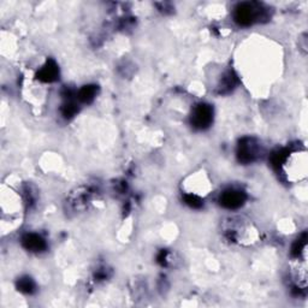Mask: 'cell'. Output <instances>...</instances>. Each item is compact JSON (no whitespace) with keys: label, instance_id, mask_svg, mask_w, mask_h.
<instances>
[{"label":"cell","instance_id":"cell-1","mask_svg":"<svg viewBox=\"0 0 308 308\" xmlns=\"http://www.w3.org/2000/svg\"><path fill=\"white\" fill-rule=\"evenodd\" d=\"M276 164H282L284 172L289 181L297 182L307 176V156L306 152H296L288 154L285 158H281V154L276 156Z\"/></svg>","mask_w":308,"mask_h":308},{"label":"cell","instance_id":"cell-6","mask_svg":"<svg viewBox=\"0 0 308 308\" xmlns=\"http://www.w3.org/2000/svg\"><path fill=\"white\" fill-rule=\"evenodd\" d=\"M58 76V68L53 62H48L46 65L41 69V71L38 72V79L41 81L45 82H52L57 79Z\"/></svg>","mask_w":308,"mask_h":308},{"label":"cell","instance_id":"cell-7","mask_svg":"<svg viewBox=\"0 0 308 308\" xmlns=\"http://www.w3.org/2000/svg\"><path fill=\"white\" fill-rule=\"evenodd\" d=\"M23 244L27 249L31 252H38L43 251L45 248V241L41 239L40 236L31 234V235H27L23 239Z\"/></svg>","mask_w":308,"mask_h":308},{"label":"cell","instance_id":"cell-2","mask_svg":"<svg viewBox=\"0 0 308 308\" xmlns=\"http://www.w3.org/2000/svg\"><path fill=\"white\" fill-rule=\"evenodd\" d=\"M262 11L264 10L260 8V5L244 3V4L239 5V8L236 9L235 20L242 26H248V24H252L254 21H257Z\"/></svg>","mask_w":308,"mask_h":308},{"label":"cell","instance_id":"cell-3","mask_svg":"<svg viewBox=\"0 0 308 308\" xmlns=\"http://www.w3.org/2000/svg\"><path fill=\"white\" fill-rule=\"evenodd\" d=\"M246 197L241 190H235V189H230L223 192L222 198H220V204L226 208H239L240 206L243 205Z\"/></svg>","mask_w":308,"mask_h":308},{"label":"cell","instance_id":"cell-4","mask_svg":"<svg viewBox=\"0 0 308 308\" xmlns=\"http://www.w3.org/2000/svg\"><path fill=\"white\" fill-rule=\"evenodd\" d=\"M212 108L208 105H199L192 114V123L198 128H205L212 122Z\"/></svg>","mask_w":308,"mask_h":308},{"label":"cell","instance_id":"cell-8","mask_svg":"<svg viewBox=\"0 0 308 308\" xmlns=\"http://www.w3.org/2000/svg\"><path fill=\"white\" fill-rule=\"evenodd\" d=\"M94 95H95V88L92 86H86L80 90L79 99L83 101V103H88V101L93 99Z\"/></svg>","mask_w":308,"mask_h":308},{"label":"cell","instance_id":"cell-9","mask_svg":"<svg viewBox=\"0 0 308 308\" xmlns=\"http://www.w3.org/2000/svg\"><path fill=\"white\" fill-rule=\"evenodd\" d=\"M33 283H31V281L29 278H26V279H22L20 283V288L21 290H23V292H27V293H30L31 290H33Z\"/></svg>","mask_w":308,"mask_h":308},{"label":"cell","instance_id":"cell-5","mask_svg":"<svg viewBox=\"0 0 308 308\" xmlns=\"http://www.w3.org/2000/svg\"><path fill=\"white\" fill-rule=\"evenodd\" d=\"M257 146L252 140H246L242 142V145H240L239 157L240 160H242L244 163L253 162L255 157H257Z\"/></svg>","mask_w":308,"mask_h":308}]
</instances>
